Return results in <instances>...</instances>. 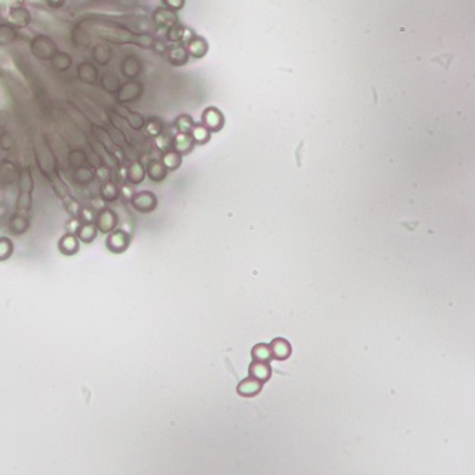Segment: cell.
Returning a JSON list of instances; mask_svg holds the SVG:
<instances>
[{
	"instance_id": "277c9868",
	"label": "cell",
	"mask_w": 475,
	"mask_h": 475,
	"mask_svg": "<svg viewBox=\"0 0 475 475\" xmlns=\"http://www.w3.org/2000/svg\"><path fill=\"white\" fill-rule=\"evenodd\" d=\"M203 126H206V129L210 133H217L220 132L221 129L224 127V116L221 113L217 107H207L204 112H203L202 117Z\"/></svg>"
},
{
	"instance_id": "7c38bea8",
	"label": "cell",
	"mask_w": 475,
	"mask_h": 475,
	"mask_svg": "<svg viewBox=\"0 0 475 475\" xmlns=\"http://www.w3.org/2000/svg\"><path fill=\"white\" fill-rule=\"evenodd\" d=\"M97 233H99V230L94 226V223H81L76 231V236L80 240V243L88 244V243L94 241V238L97 237Z\"/></svg>"
},
{
	"instance_id": "cb8c5ba5",
	"label": "cell",
	"mask_w": 475,
	"mask_h": 475,
	"mask_svg": "<svg viewBox=\"0 0 475 475\" xmlns=\"http://www.w3.org/2000/svg\"><path fill=\"white\" fill-rule=\"evenodd\" d=\"M94 219H96V213L91 210V209L84 207V209L80 210L79 220L81 221V223H94Z\"/></svg>"
},
{
	"instance_id": "4fadbf2b",
	"label": "cell",
	"mask_w": 475,
	"mask_h": 475,
	"mask_svg": "<svg viewBox=\"0 0 475 475\" xmlns=\"http://www.w3.org/2000/svg\"><path fill=\"white\" fill-rule=\"evenodd\" d=\"M160 160H161L163 166L167 168V171H174V170H177V168L181 166L183 156L178 154L174 150H168V151H164V153L161 154V158H160Z\"/></svg>"
},
{
	"instance_id": "30bf717a",
	"label": "cell",
	"mask_w": 475,
	"mask_h": 475,
	"mask_svg": "<svg viewBox=\"0 0 475 475\" xmlns=\"http://www.w3.org/2000/svg\"><path fill=\"white\" fill-rule=\"evenodd\" d=\"M167 168L163 166L161 160H150L149 166L146 168V174L154 183H161L167 177Z\"/></svg>"
},
{
	"instance_id": "6da1fadb",
	"label": "cell",
	"mask_w": 475,
	"mask_h": 475,
	"mask_svg": "<svg viewBox=\"0 0 475 475\" xmlns=\"http://www.w3.org/2000/svg\"><path fill=\"white\" fill-rule=\"evenodd\" d=\"M130 246V234L122 229L113 230L112 233L107 234L106 238V247L109 251L115 254H122Z\"/></svg>"
},
{
	"instance_id": "d6986e66",
	"label": "cell",
	"mask_w": 475,
	"mask_h": 475,
	"mask_svg": "<svg viewBox=\"0 0 475 475\" xmlns=\"http://www.w3.org/2000/svg\"><path fill=\"white\" fill-rule=\"evenodd\" d=\"M154 144L161 153L168 151V150H173V134L167 130L161 132L158 136L154 137Z\"/></svg>"
},
{
	"instance_id": "44dd1931",
	"label": "cell",
	"mask_w": 475,
	"mask_h": 475,
	"mask_svg": "<svg viewBox=\"0 0 475 475\" xmlns=\"http://www.w3.org/2000/svg\"><path fill=\"white\" fill-rule=\"evenodd\" d=\"M164 132V123L163 120H160L158 117H151L147 124H146V133L150 137H156L160 133Z\"/></svg>"
},
{
	"instance_id": "9a60e30c",
	"label": "cell",
	"mask_w": 475,
	"mask_h": 475,
	"mask_svg": "<svg viewBox=\"0 0 475 475\" xmlns=\"http://www.w3.org/2000/svg\"><path fill=\"white\" fill-rule=\"evenodd\" d=\"M251 357L253 361H261V362H270L273 360V354H271V348L268 344L260 343L253 347L251 350Z\"/></svg>"
},
{
	"instance_id": "8992f818",
	"label": "cell",
	"mask_w": 475,
	"mask_h": 475,
	"mask_svg": "<svg viewBox=\"0 0 475 475\" xmlns=\"http://www.w3.org/2000/svg\"><path fill=\"white\" fill-rule=\"evenodd\" d=\"M261 390H263L261 381L253 378V377H248V378L243 379L237 386V394L244 397V398H253V397L258 396L261 393Z\"/></svg>"
},
{
	"instance_id": "ba28073f",
	"label": "cell",
	"mask_w": 475,
	"mask_h": 475,
	"mask_svg": "<svg viewBox=\"0 0 475 475\" xmlns=\"http://www.w3.org/2000/svg\"><path fill=\"white\" fill-rule=\"evenodd\" d=\"M59 251L64 255H74L77 254L80 248V240L76 234L73 233H66L62 238L59 240Z\"/></svg>"
},
{
	"instance_id": "3957f363",
	"label": "cell",
	"mask_w": 475,
	"mask_h": 475,
	"mask_svg": "<svg viewBox=\"0 0 475 475\" xmlns=\"http://www.w3.org/2000/svg\"><path fill=\"white\" fill-rule=\"evenodd\" d=\"M117 223H119L117 214L112 209L100 210L96 214V219H94V226L97 227V230L100 233H105V234H109L113 230H116Z\"/></svg>"
},
{
	"instance_id": "ac0fdd59",
	"label": "cell",
	"mask_w": 475,
	"mask_h": 475,
	"mask_svg": "<svg viewBox=\"0 0 475 475\" xmlns=\"http://www.w3.org/2000/svg\"><path fill=\"white\" fill-rule=\"evenodd\" d=\"M192 137H193V140L196 144H206V143H209L211 139V133L206 129V126H203V124H194L193 129H192Z\"/></svg>"
},
{
	"instance_id": "ffe728a7",
	"label": "cell",
	"mask_w": 475,
	"mask_h": 475,
	"mask_svg": "<svg viewBox=\"0 0 475 475\" xmlns=\"http://www.w3.org/2000/svg\"><path fill=\"white\" fill-rule=\"evenodd\" d=\"M194 120L193 117L190 115H180L177 117L176 120H174V123H173V127H174V130L178 133H190L192 132V129H193L194 126Z\"/></svg>"
},
{
	"instance_id": "603a6c76",
	"label": "cell",
	"mask_w": 475,
	"mask_h": 475,
	"mask_svg": "<svg viewBox=\"0 0 475 475\" xmlns=\"http://www.w3.org/2000/svg\"><path fill=\"white\" fill-rule=\"evenodd\" d=\"M156 16H160V19L156 18V20H157L160 25H174V22H176L174 15H173L170 10H157Z\"/></svg>"
},
{
	"instance_id": "d4e9b609",
	"label": "cell",
	"mask_w": 475,
	"mask_h": 475,
	"mask_svg": "<svg viewBox=\"0 0 475 475\" xmlns=\"http://www.w3.org/2000/svg\"><path fill=\"white\" fill-rule=\"evenodd\" d=\"M81 224V221L77 219V217H73L70 220L67 221V224H66V229H67V233H73V234H76V231L79 229V226Z\"/></svg>"
},
{
	"instance_id": "9c48e42d",
	"label": "cell",
	"mask_w": 475,
	"mask_h": 475,
	"mask_svg": "<svg viewBox=\"0 0 475 475\" xmlns=\"http://www.w3.org/2000/svg\"><path fill=\"white\" fill-rule=\"evenodd\" d=\"M270 348H271V354H273V358L278 361L287 360L291 355V344L286 340V338H274L271 344H270Z\"/></svg>"
},
{
	"instance_id": "2e32d148",
	"label": "cell",
	"mask_w": 475,
	"mask_h": 475,
	"mask_svg": "<svg viewBox=\"0 0 475 475\" xmlns=\"http://www.w3.org/2000/svg\"><path fill=\"white\" fill-rule=\"evenodd\" d=\"M187 46H188L187 53L192 54L196 59H200V57H203V56L207 53V43L203 40L202 37H194L193 40L188 42Z\"/></svg>"
},
{
	"instance_id": "7402d4cb",
	"label": "cell",
	"mask_w": 475,
	"mask_h": 475,
	"mask_svg": "<svg viewBox=\"0 0 475 475\" xmlns=\"http://www.w3.org/2000/svg\"><path fill=\"white\" fill-rule=\"evenodd\" d=\"M13 253V243L8 237H0V261L8 260Z\"/></svg>"
},
{
	"instance_id": "7a4b0ae2",
	"label": "cell",
	"mask_w": 475,
	"mask_h": 475,
	"mask_svg": "<svg viewBox=\"0 0 475 475\" xmlns=\"http://www.w3.org/2000/svg\"><path fill=\"white\" fill-rule=\"evenodd\" d=\"M130 203H132L133 209L139 213H151L157 207V197L151 192H140V193H134Z\"/></svg>"
},
{
	"instance_id": "5b68a950",
	"label": "cell",
	"mask_w": 475,
	"mask_h": 475,
	"mask_svg": "<svg viewBox=\"0 0 475 475\" xmlns=\"http://www.w3.org/2000/svg\"><path fill=\"white\" fill-rule=\"evenodd\" d=\"M194 147H196V143H194L190 133L176 132L173 134V150L177 151L178 154L187 156L193 151Z\"/></svg>"
},
{
	"instance_id": "e0dca14e",
	"label": "cell",
	"mask_w": 475,
	"mask_h": 475,
	"mask_svg": "<svg viewBox=\"0 0 475 475\" xmlns=\"http://www.w3.org/2000/svg\"><path fill=\"white\" fill-rule=\"evenodd\" d=\"M100 194H102V199L107 203L115 202L119 199L120 196V188L115 184V183H110V181H106L100 187Z\"/></svg>"
},
{
	"instance_id": "52a82bcc",
	"label": "cell",
	"mask_w": 475,
	"mask_h": 475,
	"mask_svg": "<svg viewBox=\"0 0 475 475\" xmlns=\"http://www.w3.org/2000/svg\"><path fill=\"white\" fill-rule=\"evenodd\" d=\"M248 372H250V377H253V378L258 379V381H261V383L264 384V383H267L268 379L271 378L273 369H271V365H270V362L253 361V362L250 364Z\"/></svg>"
},
{
	"instance_id": "5bb4252c",
	"label": "cell",
	"mask_w": 475,
	"mask_h": 475,
	"mask_svg": "<svg viewBox=\"0 0 475 475\" xmlns=\"http://www.w3.org/2000/svg\"><path fill=\"white\" fill-rule=\"evenodd\" d=\"M188 60V53L187 49L181 47V46H174L168 50V62L171 63L173 66H184Z\"/></svg>"
},
{
	"instance_id": "484cf974",
	"label": "cell",
	"mask_w": 475,
	"mask_h": 475,
	"mask_svg": "<svg viewBox=\"0 0 475 475\" xmlns=\"http://www.w3.org/2000/svg\"><path fill=\"white\" fill-rule=\"evenodd\" d=\"M120 194H123L124 199L130 202V200H132V197H133V196H134V192H133V187H132V185H129V183H127V184H124L123 187L120 188Z\"/></svg>"
},
{
	"instance_id": "4316f807",
	"label": "cell",
	"mask_w": 475,
	"mask_h": 475,
	"mask_svg": "<svg viewBox=\"0 0 475 475\" xmlns=\"http://www.w3.org/2000/svg\"><path fill=\"white\" fill-rule=\"evenodd\" d=\"M183 2L184 0H164V3L171 9H180L183 6Z\"/></svg>"
},
{
	"instance_id": "8fae6325",
	"label": "cell",
	"mask_w": 475,
	"mask_h": 475,
	"mask_svg": "<svg viewBox=\"0 0 475 475\" xmlns=\"http://www.w3.org/2000/svg\"><path fill=\"white\" fill-rule=\"evenodd\" d=\"M146 177V168L141 164L140 161H133L126 171V178L129 181V184H140L141 181Z\"/></svg>"
}]
</instances>
